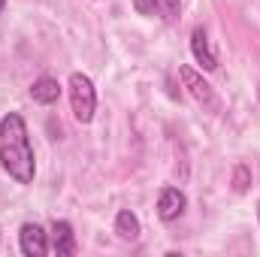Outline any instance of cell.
Segmentation results:
<instances>
[{"mask_svg":"<svg viewBox=\"0 0 260 257\" xmlns=\"http://www.w3.org/2000/svg\"><path fill=\"white\" fill-rule=\"evenodd\" d=\"M0 164L18 185L34 182V173H37L34 148H30L27 124H24V118L18 112H9L0 121Z\"/></svg>","mask_w":260,"mask_h":257,"instance_id":"cell-1","label":"cell"},{"mask_svg":"<svg viewBox=\"0 0 260 257\" xmlns=\"http://www.w3.org/2000/svg\"><path fill=\"white\" fill-rule=\"evenodd\" d=\"M70 106H73V115L76 121L88 124L94 118V109H97V94H94V85L88 76L82 73H73L70 76Z\"/></svg>","mask_w":260,"mask_h":257,"instance_id":"cell-2","label":"cell"},{"mask_svg":"<svg viewBox=\"0 0 260 257\" xmlns=\"http://www.w3.org/2000/svg\"><path fill=\"white\" fill-rule=\"evenodd\" d=\"M185 206H188V197L179 191V188H164L157 197V215L160 221H176L185 215Z\"/></svg>","mask_w":260,"mask_h":257,"instance_id":"cell-3","label":"cell"},{"mask_svg":"<svg viewBox=\"0 0 260 257\" xmlns=\"http://www.w3.org/2000/svg\"><path fill=\"white\" fill-rule=\"evenodd\" d=\"M18 242H21V251L27 257H43L49 251V236L40 224H24L18 233Z\"/></svg>","mask_w":260,"mask_h":257,"instance_id":"cell-4","label":"cell"},{"mask_svg":"<svg viewBox=\"0 0 260 257\" xmlns=\"http://www.w3.org/2000/svg\"><path fill=\"white\" fill-rule=\"evenodd\" d=\"M191 52H194L197 64L203 67V70H215L218 67V55H215V49H212V43H209V37H206L203 27H197L194 34H191Z\"/></svg>","mask_w":260,"mask_h":257,"instance_id":"cell-5","label":"cell"},{"mask_svg":"<svg viewBox=\"0 0 260 257\" xmlns=\"http://www.w3.org/2000/svg\"><path fill=\"white\" fill-rule=\"evenodd\" d=\"M52 251L58 257H67L76 251V236H73V227L67 221H55L52 224Z\"/></svg>","mask_w":260,"mask_h":257,"instance_id":"cell-6","label":"cell"},{"mask_svg":"<svg viewBox=\"0 0 260 257\" xmlns=\"http://www.w3.org/2000/svg\"><path fill=\"white\" fill-rule=\"evenodd\" d=\"M179 76H182V82H185V88L191 91L194 100H200V103H212V100H215V97H212V88L197 76L191 67H179Z\"/></svg>","mask_w":260,"mask_h":257,"instance_id":"cell-7","label":"cell"},{"mask_svg":"<svg viewBox=\"0 0 260 257\" xmlns=\"http://www.w3.org/2000/svg\"><path fill=\"white\" fill-rule=\"evenodd\" d=\"M30 97H34L37 103H43V106L55 103V100L61 97V85H58V79H52V76L37 79V82L30 85Z\"/></svg>","mask_w":260,"mask_h":257,"instance_id":"cell-8","label":"cell"},{"mask_svg":"<svg viewBox=\"0 0 260 257\" xmlns=\"http://www.w3.org/2000/svg\"><path fill=\"white\" fill-rule=\"evenodd\" d=\"M115 233L121 236V239H127V242H133V239H139V218L133 215V212H118L115 215Z\"/></svg>","mask_w":260,"mask_h":257,"instance_id":"cell-9","label":"cell"},{"mask_svg":"<svg viewBox=\"0 0 260 257\" xmlns=\"http://www.w3.org/2000/svg\"><path fill=\"white\" fill-rule=\"evenodd\" d=\"M151 6H154L167 21H176V18H179V0H151Z\"/></svg>","mask_w":260,"mask_h":257,"instance_id":"cell-10","label":"cell"},{"mask_svg":"<svg viewBox=\"0 0 260 257\" xmlns=\"http://www.w3.org/2000/svg\"><path fill=\"white\" fill-rule=\"evenodd\" d=\"M248 185H251V173H248V167L239 164V167L233 170V188L242 194V191H248Z\"/></svg>","mask_w":260,"mask_h":257,"instance_id":"cell-11","label":"cell"},{"mask_svg":"<svg viewBox=\"0 0 260 257\" xmlns=\"http://www.w3.org/2000/svg\"><path fill=\"white\" fill-rule=\"evenodd\" d=\"M3 6H6V0H0V12H3Z\"/></svg>","mask_w":260,"mask_h":257,"instance_id":"cell-12","label":"cell"},{"mask_svg":"<svg viewBox=\"0 0 260 257\" xmlns=\"http://www.w3.org/2000/svg\"><path fill=\"white\" fill-rule=\"evenodd\" d=\"M257 218H260V206H257Z\"/></svg>","mask_w":260,"mask_h":257,"instance_id":"cell-13","label":"cell"}]
</instances>
